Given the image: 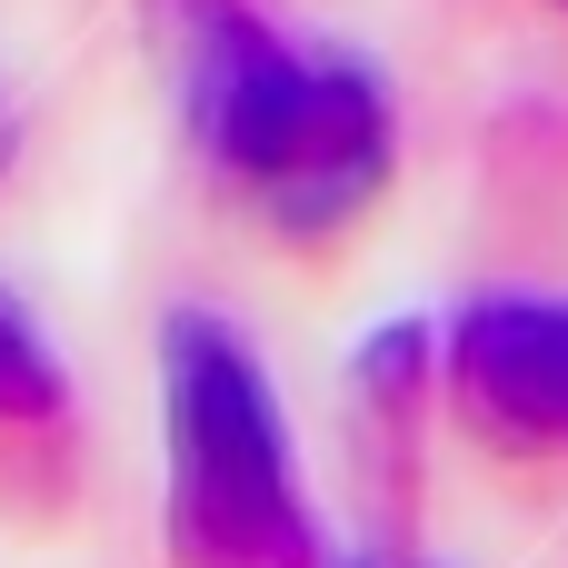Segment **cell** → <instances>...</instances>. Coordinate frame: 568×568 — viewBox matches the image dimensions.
Instances as JSON below:
<instances>
[{
	"instance_id": "obj_1",
	"label": "cell",
	"mask_w": 568,
	"mask_h": 568,
	"mask_svg": "<svg viewBox=\"0 0 568 568\" xmlns=\"http://www.w3.org/2000/svg\"><path fill=\"white\" fill-rule=\"evenodd\" d=\"M180 70H190L200 160L280 240H329L379 200L399 140H389V100L359 60L310 50V40L270 30L260 10L220 0L190 20Z\"/></svg>"
},
{
	"instance_id": "obj_2",
	"label": "cell",
	"mask_w": 568,
	"mask_h": 568,
	"mask_svg": "<svg viewBox=\"0 0 568 568\" xmlns=\"http://www.w3.org/2000/svg\"><path fill=\"white\" fill-rule=\"evenodd\" d=\"M160 429H170V559L180 568H320L280 389L230 320L180 310L160 329Z\"/></svg>"
},
{
	"instance_id": "obj_3",
	"label": "cell",
	"mask_w": 568,
	"mask_h": 568,
	"mask_svg": "<svg viewBox=\"0 0 568 568\" xmlns=\"http://www.w3.org/2000/svg\"><path fill=\"white\" fill-rule=\"evenodd\" d=\"M449 389L459 409L529 459H568V300L499 290L479 310H459L449 329Z\"/></svg>"
},
{
	"instance_id": "obj_4",
	"label": "cell",
	"mask_w": 568,
	"mask_h": 568,
	"mask_svg": "<svg viewBox=\"0 0 568 568\" xmlns=\"http://www.w3.org/2000/svg\"><path fill=\"white\" fill-rule=\"evenodd\" d=\"M0 419H60V359L40 349V329L0 300Z\"/></svg>"
}]
</instances>
